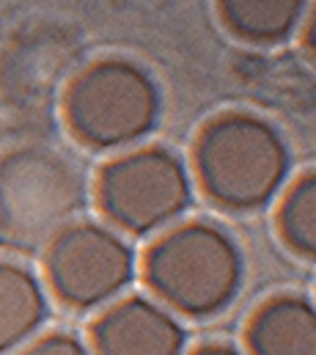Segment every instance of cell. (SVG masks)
<instances>
[{
    "label": "cell",
    "mask_w": 316,
    "mask_h": 355,
    "mask_svg": "<svg viewBox=\"0 0 316 355\" xmlns=\"http://www.w3.org/2000/svg\"><path fill=\"white\" fill-rule=\"evenodd\" d=\"M96 198L113 226L152 234L190 207L193 182L179 155L162 146H141L102 166Z\"/></svg>",
    "instance_id": "4"
},
{
    "label": "cell",
    "mask_w": 316,
    "mask_h": 355,
    "mask_svg": "<svg viewBox=\"0 0 316 355\" xmlns=\"http://www.w3.org/2000/svg\"><path fill=\"white\" fill-rule=\"evenodd\" d=\"M306 44H308L311 55L316 58V6L311 11V17H308V25H306Z\"/></svg>",
    "instance_id": "13"
},
{
    "label": "cell",
    "mask_w": 316,
    "mask_h": 355,
    "mask_svg": "<svg viewBox=\"0 0 316 355\" xmlns=\"http://www.w3.org/2000/svg\"><path fill=\"white\" fill-rule=\"evenodd\" d=\"M190 355H242L237 347H231V345H204V347H198V350H193Z\"/></svg>",
    "instance_id": "12"
},
{
    "label": "cell",
    "mask_w": 316,
    "mask_h": 355,
    "mask_svg": "<svg viewBox=\"0 0 316 355\" xmlns=\"http://www.w3.org/2000/svg\"><path fill=\"white\" fill-rule=\"evenodd\" d=\"M47 320V292L36 272L0 262V355L22 347Z\"/></svg>",
    "instance_id": "8"
},
{
    "label": "cell",
    "mask_w": 316,
    "mask_h": 355,
    "mask_svg": "<svg viewBox=\"0 0 316 355\" xmlns=\"http://www.w3.org/2000/svg\"><path fill=\"white\" fill-rule=\"evenodd\" d=\"M53 292L72 309H96L116 300L132 281V248L107 226L72 223L61 229L44 257Z\"/></svg>",
    "instance_id": "5"
},
{
    "label": "cell",
    "mask_w": 316,
    "mask_h": 355,
    "mask_svg": "<svg viewBox=\"0 0 316 355\" xmlns=\"http://www.w3.org/2000/svg\"><path fill=\"white\" fill-rule=\"evenodd\" d=\"M308 0H220L226 25L247 42H281L303 19Z\"/></svg>",
    "instance_id": "9"
},
{
    "label": "cell",
    "mask_w": 316,
    "mask_h": 355,
    "mask_svg": "<svg viewBox=\"0 0 316 355\" xmlns=\"http://www.w3.org/2000/svg\"><path fill=\"white\" fill-rule=\"evenodd\" d=\"M195 174L220 207L256 209L283 187L289 149L281 132L264 119L226 113L198 135Z\"/></svg>",
    "instance_id": "2"
},
{
    "label": "cell",
    "mask_w": 316,
    "mask_h": 355,
    "mask_svg": "<svg viewBox=\"0 0 316 355\" xmlns=\"http://www.w3.org/2000/svg\"><path fill=\"white\" fill-rule=\"evenodd\" d=\"M281 232L297 254L316 259V171L289 187L281 204Z\"/></svg>",
    "instance_id": "10"
},
{
    "label": "cell",
    "mask_w": 316,
    "mask_h": 355,
    "mask_svg": "<svg viewBox=\"0 0 316 355\" xmlns=\"http://www.w3.org/2000/svg\"><path fill=\"white\" fill-rule=\"evenodd\" d=\"M250 355H316V306L300 295L264 303L247 328Z\"/></svg>",
    "instance_id": "7"
},
{
    "label": "cell",
    "mask_w": 316,
    "mask_h": 355,
    "mask_svg": "<svg viewBox=\"0 0 316 355\" xmlns=\"http://www.w3.org/2000/svg\"><path fill=\"white\" fill-rule=\"evenodd\" d=\"M19 355H94V350L91 345L80 342L78 336L58 331V334H47V336L28 342V347Z\"/></svg>",
    "instance_id": "11"
},
{
    "label": "cell",
    "mask_w": 316,
    "mask_h": 355,
    "mask_svg": "<svg viewBox=\"0 0 316 355\" xmlns=\"http://www.w3.org/2000/svg\"><path fill=\"white\" fill-rule=\"evenodd\" d=\"M187 334L176 311L143 295L119 297L91 328L94 355H184Z\"/></svg>",
    "instance_id": "6"
},
{
    "label": "cell",
    "mask_w": 316,
    "mask_h": 355,
    "mask_svg": "<svg viewBox=\"0 0 316 355\" xmlns=\"http://www.w3.org/2000/svg\"><path fill=\"white\" fill-rule=\"evenodd\" d=\"M146 281L159 303L190 317L223 311L242 284V254L231 234L207 220L168 229L146 254Z\"/></svg>",
    "instance_id": "1"
},
{
    "label": "cell",
    "mask_w": 316,
    "mask_h": 355,
    "mask_svg": "<svg viewBox=\"0 0 316 355\" xmlns=\"http://www.w3.org/2000/svg\"><path fill=\"white\" fill-rule=\"evenodd\" d=\"M159 91L152 75L121 58L82 69L67 94V121L75 138L94 149H124L157 121Z\"/></svg>",
    "instance_id": "3"
}]
</instances>
